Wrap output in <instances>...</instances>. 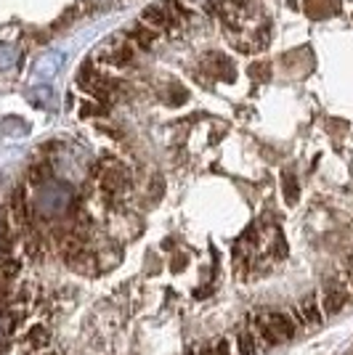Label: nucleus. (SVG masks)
<instances>
[{"label":"nucleus","mask_w":353,"mask_h":355,"mask_svg":"<svg viewBox=\"0 0 353 355\" xmlns=\"http://www.w3.org/2000/svg\"><path fill=\"white\" fill-rule=\"evenodd\" d=\"M255 342H252V334H247V331H242L239 334V350H242V355H252L255 350Z\"/></svg>","instance_id":"nucleus-11"},{"label":"nucleus","mask_w":353,"mask_h":355,"mask_svg":"<svg viewBox=\"0 0 353 355\" xmlns=\"http://www.w3.org/2000/svg\"><path fill=\"white\" fill-rule=\"evenodd\" d=\"M162 6H165V11L170 14V19L176 21V24H183L186 19H192V8L183 3V0H160Z\"/></svg>","instance_id":"nucleus-5"},{"label":"nucleus","mask_w":353,"mask_h":355,"mask_svg":"<svg viewBox=\"0 0 353 355\" xmlns=\"http://www.w3.org/2000/svg\"><path fill=\"white\" fill-rule=\"evenodd\" d=\"M133 59H136V45H131L128 40L115 45V48L109 51V64H112V67H131Z\"/></svg>","instance_id":"nucleus-4"},{"label":"nucleus","mask_w":353,"mask_h":355,"mask_svg":"<svg viewBox=\"0 0 353 355\" xmlns=\"http://www.w3.org/2000/svg\"><path fill=\"white\" fill-rule=\"evenodd\" d=\"M284 193H287V202H295L297 199V186H295V180H284Z\"/></svg>","instance_id":"nucleus-12"},{"label":"nucleus","mask_w":353,"mask_h":355,"mask_svg":"<svg viewBox=\"0 0 353 355\" xmlns=\"http://www.w3.org/2000/svg\"><path fill=\"white\" fill-rule=\"evenodd\" d=\"M300 313H303V321H306L309 326L322 324V315H319V311H316V305H313V302H303V305H300Z\"/></svg>","instance_id":"nucleus-10"},{"label":"nucleus","mask_w":353,"mask_h":355,"mask_svg":"<svg viewBox=\"0 0 353 355\" xmlns=\"http://www.w3.org/2000/svg\"><path fill=\"white\" fill-rule=\"evenodd\" d=\"M141 21L147 24V27H151V30L157 32H170L173 27H178L176 21L170 19V14L165 11V6L162 3H154V6H149V8H144V14H141Z\"/></svg>","instance_id":"nucleus-2"},{"label":"nucleus","mask_w":353,"mask_h":355,"mask_svg":"<svg viewBox=\"0 0 353 355\" xmlns=\"http://www.w3.org/2000/svg\"><path fill=\"white\" fill-rule=\"evenodd\" d=\"M160 37H162V32L147 27L144 21H138V24L128 32V43L136 45V51H149V48H154V43H157Z\"/></svg>","instance_id":"nucleus-3"},{"label":"nucleus","mask_w":353,"mask_h":355,"mask_svg":"<svg viewBox=\"0 0 353 355\" xmlns=\"http://www.w3.org/2000/svg\"><path fill=\"white\" fill-rule=\"evenodd\" d=\"M69 202H72V191L61 180H48V178H45L43 183H38L35 199H32L35 209L43 218H56V215H61L64 209L69 207Z\"/></svg>","instance_id":"nucleus-1"},{"label":"nucleus","mask_w":353,"mask_h":355,"mask_svg":"<svg viewBox=\"0 0 353 355\" xmlns=\"http://www.w3.org/2000/svg\"><path fill=\"white\" fill-rule=\"evenodd\" d=\"M16 61H19V51L11 48V45H0V72L14 69Z\"/></svg>","instance_id":"nucleus-8"},{"label":"nucleus","mask_w":353,"mask_h":355,"mask_svg":"<svg viewBox=\"0 0 353 355\" xmlns=\"http://www.w3.org/2000/svg\"><path fill=\"white\" fill-rule=\"evenodd\" d=\"M61 61H64V56H61V53H48V56H43V59H40V64H38V69H35V72L40 74V77H51V74L59 72Z\"/></svg>","instance_id":"nucleus-6"},{"label":"nucleus","mask_w":353,"mask_h":355,"mask_svg":"<svg viewBox=\"0 0 353 355\" xmlns=\"http://www.w3.org/2000/svg\"><path fill=\"white\" fill-rule=\"evenodd\" d=\"M30 101L38 106H43V109H51V106H54V93H51L48 85H40V88H35L30 93Z\"/></svg>","instance_id":"nucleus-9"},{"label":"nucleus","mask_w":353,"mask_h":355,"mask_svg":"<svg viewBox=\"0 0 353 355\" xmlns=\"http://www.w3.org/2000/svg\"><path fill=\"white\" fill-rule=\"evenodd\" d=\"M345 302H348V295L343 289H332L324 300V308H327V313H340L345 308Z\"/></svg>","instance_id":"nucleus-7"},{"label":"nucleus","mask_w":353,"mask_h":355,"mask_svg":"<svg viewBox=\"0 0 353 355\" xmlns=\"http://www.w3.org/2000/svg\"><path fill=\"white\" fill-rule=\"evenodd\" d=\"M6 340V321H3V318H0V342Z\"/></svg>","instance_id":"nucleus-13"}]
</instances>
